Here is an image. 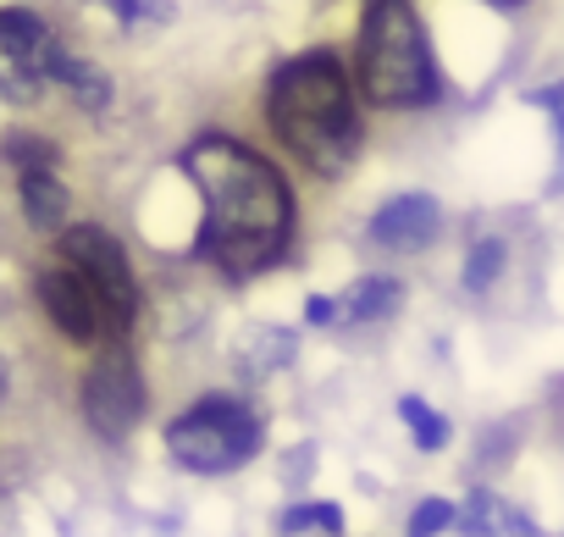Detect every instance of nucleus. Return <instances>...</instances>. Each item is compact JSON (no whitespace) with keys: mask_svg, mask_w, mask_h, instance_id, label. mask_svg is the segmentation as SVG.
Listing matches in <instances>:
<instances>
[{"mask_svg":"<svg viewBox=\"0 0 564 537\" xmlns=\"http://www.w3.org/2000/svg\"><path fill=\"white\" fill-rule=\"evenodd\" d=\"M106 7H111L117 23H128V29H161V23L177 18L172 0H106Z\"/></svg>","mask_w":564,"mask_h":537,"instance_id":"a211bd4d","label":"nucleus"},{"mask_svg":"<svg viewBox=\"0 0 564 537\" xmlns=\"http://www.w3.org/2000/svg\"><path fill=\"white\" fill-rule=\"evenodd\" d=\"M18 189H23V216H29V227H40V233H62V227H67L73 194L62 189L56 172H18Z\"/></svg>","mask_w":564,"mask_h":537,"instance_id":"9b49d317","label":"nucleus"},{"mask_svg":"<svg viewBox=\"0 0 564 537\" xmlns=\"http://www.w3.org/2000/svg\"><path fill=\"white\" fill-rule=\"evenodd\" d=\"M360 95L388 111H421L443 95L426 29L410 0H366L360 18Z\"/></svg>","mask_w":564,"mask_h":537,"instance_id":"7ed1b4c3","label":"nucleus"},{"mask_svg":"<svg viewBox=\"0 0 564 537\" xmlns=\"http://www.w3.org/2000/svg\"><path fill=\"white\" fill-rule=\"evenodd\" d=\"M443 233V205L432 194H399L371 216V244L393 255H415Z\"/></svg>","mask_w":564,"mask_h":537,"instance_id":"1a4fd4ad","label":"nucleus"},{"mask_svg":"<svg viewBox=\"0 0 564 537\" xmlns=\"http://www.w3.org/2000/svg\"><path fill=\"white\" fill-rule=\"evenodd\" d=\"M7 383H12V377H7V361H0V405H7Z\"/></svg>","mask_w":564,"mask_h":537,"instance_id":"5701e85b","label":"nucleus"},{"mask_svg":"<svg viewBox=\"0 0 564 537\" xmlns=\"http://www.w3.org/2000/svg\"><path fill=\"white\" fill-rule=\"evenodd\" d=\"M7 161L18 172H56V144L34 139V133H12L7 139Z\"/></svg>","mask_w":564,"mask_h":537,"instance_id":"6ab92c4d","label":"nucleus"},{"mask_svg":"<svg viewBox=\"0 0 564 537\" xmlns=\"http://www.w3.org/2000/svg\"><path fill=\"white\" fill-rule=\"evenodd\" d=\"M399 305H404V283L399 278H382V272H371V278H360L349 294H344V316L355 322V327H371V322H388V316H399Z\"/></svg>","mask_w":564,"mask_h":537,"instance_id":"f8f14e48","label":"nucleus"},{"mask_svg":"<svg viewBox=\"0 0 564 537\" xmlns=\"http://www.w3.org/2000/svg\"><path fill=\"white\" fill-rule=\"evenodd\" d=\"M399 416H404V427H410V438H415V449H426V454H437V449H448V438H454V427H448V416H437L421 394H404L399 399Z\"/></svg>","mask_w":564,"mask_h":537,"instance_id":"4468645a","label":"nucleus"},{"mask_svg":"<svg viewBox=\"0 0 564 537\" xmlns=\"http://www.w3.org/2000/svg\"><path fill=\"white\" fill-rule=\"evenodd\" d=\"M305 322H311V327H327V322H338V305H333L327 294H311V300H305Z\"/></svg>","mask_w":564,"mask_h":537,"instance_id":"aec40b11","label":"nucleus"},{"mask_svg":"<svg viewBox=\"0 0 564 537\" xmlns=\"http://www.w3.org/2000/svg\"><path fill=\"white\" fill-rule=\"evenodd\" d=\"M503 260H509L503 238H476L470 255H465V294H487L503 278Z\"/></svg>","mask_w":564,"mask_h":537,"instance_id":"2eb2a0df","label":"nucleus"},{"mask_svg":"<svg viewBox=\"0 0 564 537\" xmlns=\"http://www.w3.org/2000/svg\"><path fill=\"white\" fill-rule=\"evenodd\" d=\"M265 117H271L276 139L316 178L349 172V161L360 150L355 84L333 51H305L294 62H282L271 73V89H265Z\"/></svg>","mask_w":564,"mask_h":537,"instance_id":"f03ea898","label":"nucleus"},{"mask_svg":"<svg viewBox=\"0 0 564 537\" xmlns=\"http://www.w3.org/2000/svg\"><path fill=\"white\" fill-rule=\"evenodd\" d=\"M454 526H459L465 537H542V526H536L525 509H514V504H503L498 493H481V487L459 504Z\"/></svg>","mask_w":564,"mask_h":537,"instance_id":"9d476101","label":"nucleus"},{"mask_svg":"<svg viewBox=\"0 0 564 537\" xmlns=\"http://www.w3.org/2000/svg\"><path fill=\"white\" fill-rule=\"evenodd\" d=\"M183 172L199 189V238L194 255L221 266L227 278H254L282 260L294 238V194L271 161L243 150L238 139L205 133L183 150Z\"/></svg>","mask_w":564,"mask_h":537,"instance_id":"f257e3e1","label":"nucleus"},{"mask_svg":"<svg viewBox=\"0 0 564 537\" xmlns=\"http://www.w3.org/2000/svg\"><path fill=\"white\" fill-rule=\"evenodd\" d=\"M56 51H62V40H56V29L40 12H29V7L0 12V100L34 106L51 89Z\"/></svg>","mask_w":564,"mask_h":537,"instance_id":"0eeeda50","label":"nucleus"},{"mask_svg":"<svg viewBox=\"0 0 564 537\" xmlns=\"http://www.w3.org/2000/svg\"><path fill=\"white\" fill-rule=\"evenodd\" d=\"M487 7H498V12H520V7H531V0H487Z\"/></svg>","mask_w":564,"mask_h":537,"instance_id":"4be33fe9","label":"nucleus"},{"mask_svg":"<svg viewBox=\"0 0 564 537\" xmlns=\"http://www.w3.org/2000/svg\"><path fill=\"white\" fill-rule=\"evenodd\" d=\"M265 432H260V416L243 405V399H227V394H210L199 405H188L172 427H166V454L194 471V476H221V471H238L260 454Z\"/></svg>","mask_w":564,"mask_h":537,"instance_id":"20e7f679","label":"nucleus"},{"mask_svg":"<svg viewBox=\"0 0 564 537\" xmlns=\"http://www.w3.org/2000/svg\"><path fill=\"white\" fill-rule=\"evenodd\" d=\"M553 133H558V167H564V111H553Z\"/></svg>","mask_w":564,"mask_h":537,"instance_id":"412c9836","label":"nucleus"},{"mask_svg":"<svg viewBox=\"0 0 564 537\" xmlns=\"http://www.w3.org/2000/svg\"><path fill=\"white\" fill-rule=\"evenodd\" d=\"M40 305H45V316H51L73 344H84V350L106 333V311H100L95 289L73 272L67 260H62V266H51V272H40Z\"/></svg>","mask_w":564,"mask_h":537,"instance_id":"6e6552de","label":"nucleus"},{"mask_svg":"<svg viewBox=\"0 0 564 537\" xmlns=\"http://www.w3.org/2000/svg\"><path fill=\"white\" fill-rule=\"evenodd\" d=\"M51 84H62L84 111H106V106H111V78H106L100 67L78 62L67 45H62V51H56V62H51Z\"/></svg>","mask_w":564,"mask_h":537,"instance_id":"ddd939ff","label":"nucleus"},{"mask_svg":"<svg viewBox=\"0 0 564 537\" xmlns=\"http://www.w3.org/2000/svg\"><path fill=\"white\" fill-rule=\"evenodd\" d=\"M62 260L95 289V300L106 311V333L128 339L139 322V283H133L128 249L106 227H62Z\"/></svg>","mask_w":564,"mask_h":537,"instance_id":"39448f33","label":"nucleus"},{"mask_svg":"<svg viewBox=\"0 0 564 537\" xmlns=\"http://www.w3.org/2000/svg\"><path fill=\"white\" fill-rule=\"evenodd\" d=\"M78 405H84L89 432L106 438V443H122L139 427V416H144V372H139V361H133V350L122 339H111L100 350V361L84 377Z\"/></svg>","mask_w":564,"mask_h":537,"instance_id":"423d86ee","label":"nucleus"},{"mask_svg":"<svg viewBox=\"0 0 564 537\" xmlns=\"http://www.w3.org/2000/svg\"><path fill=\"white\" fill-rule=\"evenodd\" d=\"M454 515H459V504H448V498H421V504L410 509L404 537H443V531H454Z\"/></svg>","mask_w":564,"mask_h":537,"instance_id":"f3484780","label":"nucleus"},{"mask_svg":"<svg viewBox=\"0 0 564 537\" xmlns=\"http://www.w3.org/2000/svg\"><path fill=\"white\" fill-rule=\"evenodd\" d=\"M311 526H322V531H344V509L322 498V504H294V509H282V520H276L282 537H300V531H311Z\"/></svg>","mask_w":564,"mask_h":537,"instance_id":"dca6fc26","label":"nucleus"}]
</instances>
